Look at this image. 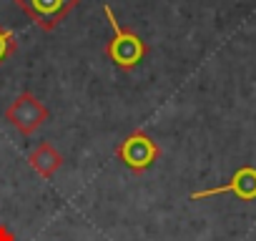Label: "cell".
<instances>
[{
  "label": "cell",
  "instance_id": "ba28073f",
  "mask_svg": "<svg viewBox=\"0 0 256 241\" xmlns=\"http://www.w3.org/2000/svg\"><path fill=\"white\" fill-rule=\"evenodd\" d=\"M0 241H16V234L6 224H0Z\"/></svg>",
  "mask_w": 256,
  "mask_h": 241
},
{
  "label": "cell",
  "instance_id": "6da1fadb",
  "mask_svg": "<svg viewBox=\"0 0 256 241\" xmlns=\"http://www.w3.org/2000/svg\"><path fill=\"white\" fill-rule=\"evenodd\" d=\"M103 13H106V18H108V23H110V30H113L110 40L106 43V56H108L110 63H113L116 68H120V70H134V68H138V66L146 60V56H148V43H146L134 28L120 26V20L113 16L110 6H103Z\"/></svg>",
  "mask_w": 256,
  "mask_h": 241
},
{
  "label": "cell",
  "instance_id": "3957f363",
  "mask_svg": "<svg viewBox=\"0 0 256 241\" xmlns=\"http://www.w3.org/2000/svg\"><path fill=\"white\" fill-rule=\"evenodd\" d=\"M48 118H50V113H48L46 103L38 96H33L30 90L18 93L16 100L6 108V120L23 136H33Z\"/></svg>",
  "mask_w": 256,
  "mask_h": 241
},
{
  "label": "cell",
  "instance_id": "277c9868",
  "mask_svg": "<svg viewBox=\"0 0 256 241\" xmlns=\"http://www.w3.org/2000/svg\"><path fill=\"white\" fill-rule=\"evenodd\" d=\"M13 3L46 33L56 30L80 0H13Z\"/></svg>",
  "mask_w": 256,
  "mask_h": 241
},
{
  "label": "cell",
  "instance_id": "7a4b0ae2",
  "mask_svg": "<svg viewBox=\"0 0 256 241\" xmlns=\"http://www.w3.org/2000/svg\"><path fill=\"white\" fill-rule=\"evenodd\" d=\"M116 156L118 161L131 171L136 176L146 174L161 156V146L146 134V131H134V134H128L118 148H116Z\"/></svg>",
  "mask_w": 256,
  "mask_h": 241
},
{
  "label": "cell",
  "instance_id": "8992f818",
  "mask_svg": "<svg viewBox=\"0 0 256 241\" xmlns=\"http://www.w3.org/2000/svg\"><path fill=\"white\" fill-rule=\"evenodd\" d=\"M28 164H30V168H33L40 178H53V176L58 174V168L63 166V154H60L53 144L43 141V144H38V146L30 151Z\"/></svg>",
  "mask_w": 256,
  "mask_h": 241
},
{
  "label": "cell",
  "instance_id": "5b68a950",
  "mask_svg": "<svg viewBox=\"0 0 256 241\" xmlns=\"http://www.w3.org/2000/svg\"><path fill=\"white\" fill-rule=\"evenodd\" d=\"M221 194H234L241 201H256V166H238L231 178L221 186H211V188H201L191 194V201H204V198H214Z\"/></svg>",
  "mask_w": 256,
  "mask_h": 241
},
{
  "label": "cell",
  "instance_id": "52a82bcc",
  "mask_svg": "<svg viewBox=\"0 0 256 241\" xmlns=\"http://www.w3.org/2000/svg\"><path fill=\"white\" fill-rule=\"evenodd\" d=\"M18 50V40H16V33L6 26H0V66H3L8 58H13Z\"/></svg>",
  "mask_w": 256,
  "mask_h": 241
}]
</instances>
